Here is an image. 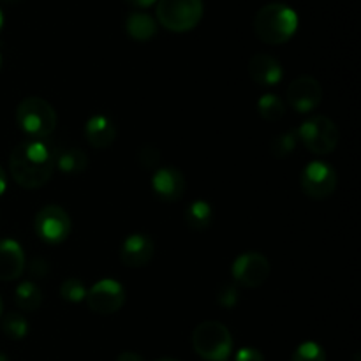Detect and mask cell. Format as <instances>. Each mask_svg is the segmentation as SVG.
<instances>
[{"mask_svg":"<svg viewBox=\"0 0 361 361\" xmlns=\"http://www.w3.org/2000/svg\"><path fill=\"white\" fill-rule=\"evenodd\" d=\"M55 169L53 152L41 140H25L16 145L9 157V171L23 189H39L49 182Z\"/></svg>","mask_w":361,"mask_h":361,"instance_id":"1","label":"cell"},{"mask_svg":"<svg viewBox=\"0 0 361 361\" xmlns=\"http://www.w3.org/2000/svg\"><path fill=\"white\" fill-rule=\"evenodd\" d=\"M298 16L289 6L271 2L261 7L254 18V32L267 44H284L295 35Z\"/></svg>","mask_w":361,"mask_h":361,"instance_id":"2","label":"cell"},{"mask_svg":"<svg viewBox=\"0 0 361 361\" xmlns=\"http://www.w3.org/2000/svg\"><path fill=\"white\" fill-rule=\"evenodd\" d=\"M16 122L30 140H46L55 130L56 113L48 101L27 97L18 104Z\"/></svg>","mask_w":361,"mask_h":361,"instance_id":"3","label":"cell"},{"mask_svg":"<svg viewBox=\"0 0 361 361\" xmlns=\"http://www.w3.org/2000/svg\"><path fill=\"white\" fill-rule=\"evenodd\" d=\"M192 348L207 361H228L233 351V337L219 321H204L192 331Z\"/></svg>","mask_w":361,"mask_h":361,"instance_id":"4","label":"cell"},{"mask_svg":"<svg viewBox=\"0 0 361 361\" xmlns=\"http://www.w3.org/2000/svg\"><path fill=\"white\" fill-rule=\"evenodd\" d=\"M203 18V0H157V20L169 32H189Z\"/></svg>","mask_w":361,"mask_h":361,"instance_id":"5","label":"cell"},{"mask_svg":"<svg viewBox=\"0 0 361 361\" xmlns=\"http://www.w3.org/2000/svg\"><path fill=\"white\" fill-rule=\"evenodd\" d=\"M296 136H298V140H302L307 150L316 155L331 154L337 148L338 140H341V134H338L334 120L323 115L305 120L300 126Z\"/></svg>","mask_w":361,"mask_h":361,"instance_id":"6","label":"cell"},{"mask_svg":"<svg viewBox=\"0 0 361 361\" xmlns=\"http://www.w3.org/2000/svg\"><path fill=\"white\" fill-rule=\"evenodd\" d=\"M88 309L101 316L118 312L126 303V289L113 279H102L87 291Z\"/></svg>","mask_w":361,"mask_h":361,"instance_id":"7","label":"cell"},{"mask_svg":"<svg viewBox=\"0 0 361 361\" xmlns=\"http://www.w3.org/2000/svg\"><path fill=\"white\" fill-rule=\"evenodd\" d=\"M35 233L46 243H62L71 233V217L62 207L48 204L35 215Z\"/></svg>","mask_w":361,"mask_h":361,"instance_id":"8","label":"cell"},{"mask_svg":"<svg viewBox=\"0 0 361 361\" xmlns=\"http://www.w3.org/2000/svg\"><path fill=\"white\" fill-rule=\"evenodd\" d=\"M337 187V173L328 162L314 161L303 168L302 189L312 200H324L331 196Z\"/></svg>","mask_w":361,"mask_h":361,"instance_id":"9","label":"cell"},{"mask_svg":"<svg viewBox=\"0 0 361 361\" xmlns=\"http://www.w3.org/2000/svg\"><path fill=\"white\" fill-rule=\"evenodd\" d=\"M233 277L243 288H259L270 277V263L263 254L245 252L233 263Z\"/></svg>","mask_w":361,"mask_h":361,"instance_id":"10","label":"cell"},{"mask_svg":"<svg viewBox=\"0 0 361 361\" xmlns=\"http://www.w3.org/2000/svg\"><path fill=\"white\" fill-rule=\"evenodd\" d=\"M288 102L298 113H310L321 104L323 88L312 76H300L288 87Z\"/></svg>","mask_w":361,"mask_h":361,"instance_id":"11","label":"cell"},{"mask_svg":"<svg viewBox=\"0 0 361 361\" xmlns=\"http://www.w3.org/2000/svg\"><path fill=\"white\" fill-rule=\"evenodd\" d=\"M152 190L159 200L166 201V203H175V201L182 200L183 192H185L183 173L173 166L159 168L152 178Z\"/></svg>","mask_w":361,"mask_h":361,"instance_id":"12","label":"cell"},{"mask_svg":"<svg viewBox=\"0 0 361 361\" xmlns=\"http://www.w3.org/2000/svg\"><path fill=\"white\" fill-rule=\"evenodd\" d=\"M155 245L150 236L147 235H130L127 236L120 247V259L127 268H143L150 263L154 257Z\"/></svg>","mask_w":361,"mask_h":361,"instance_id":"13","label":"cell"},{"mask_svg":"<svg viewBox=\"0 0 361 361\" xmlns=\"http://www.w3.org/2000/svg\"><path fill=\"white\" fill-rule=\"evenodd\" d=\"M25 270V252L14 240H0V281H16Z\"/></svg>","mask_w":361,"mask_h":361,"instance_id":"14","label":"cell"},{"mask_svg":"<svg viewBox=\"0 0 361 361\" xmlns=\"http://www.w3.org/2000/svg\"><path fill=\"white\" fill-rule=\"evenodd\" d=\"M249 74L257 85L274 87L282 80V66L275 56L268 53H257L249 60Z\"/></svg>","mask_w":361,"mask_h":361,"instance_id":"15","label":"cell"},{"mask_svg":"<svg viewBox=\"0 0 361 361\" xmlns=\"http://www.w3.org/2000/svg\"><path fill=\"white\" fill-rule=\"evenodd\" d=\"M85 137L92 148L104 150L116 140V127L106 115H94L85 126Z\"/></svg>","mask_w":361,"mask_h":361,"instance_id":"16","label":"cell"},{"mask_svg":"<svg viewBox=\"0 0 361 361\" xmlns=\"http://www.w3.org/2000/svg\"><path fill=\"white\" fill-rule=\"evenodd\" d=\"M53 161L63 173H81L88 168V155L81 148L67 147L53 152Z\"/></svg>","mask_w":361,"mask_h":361,"instance_id":"17","label":"cell"},{"mask_svg":"<svg viewBox=\"0 0 361 361\" xmlns=\"http://www.w3.org/2000/svg\"><path fill=\"white\" fill-rule=\"evenodd\" d=\"M126 30L134 41H150L157 34V23L147 13H133L126 20Z\"/></svg>","mask_w":361,"mask_h":361,"instance_id":"18","label":"cell"},{"mask_svg":"<svg viewBox=\"0 0 361 361\" xmlns=\"http://www.w3.org/2000/svg\"><path fill=\"white\" fill-rule=\"evenodd\" d=\"M14 302H16V305L20 307L21 310H25V312H34V310H37L42 303L41 289L30 281L21 282L16 288V293H14Z\"/></svg>","mask_w":361,"mask_h":361,"instance_id":"19","label":"cell"},{"mask_svg":"<svg viewBox=\"0 0 361 361\" xmlns=\"http://www.w3.org/2000/svg\"><path fill=\"white\" fill-rule=\"evenodd\" d=\"M185 221L196 231H204L210 228L212 221H214V210L207 201H194L187 208Z\"/></svg>","mask_w":361,"mask_h":361,"instance_id":"20","label":"cell"},{"mask_svg":"<svg viewBox=\"0 0 361 361\" xmlns=\"http://www.w3.org/2000/svg\"><path fill=\"white\" fill-rule=\"evenodd\" d=\"M257 111L268 122H279L286 115V106L279 95L267 94L257 101Z\"/></svg>","mask_w":361,"mask_h":361,"instance_id":"21","label":"cell"},{"mask_svg":"<svg viewBox=\"0 0 361 361\" xmlns=\"http://www.w3.org/2000/svg\"><path fill=\"white\" fill-rule=\"evenodd\" d=\"M2 331L6 334V337L13 338V341H21L28 334L27 319L20 314H7L2 319Z\"/></svg>","mask_w":361,"mask_h":361,"instance_id":"22","label":"cell"},{"mask_svg":"<svg viewBox=\"0 0 361 361\" xmlns=\"http://www.w3.org/2000/svg\"><path fill=\"white\" fill-rule=\"evenodd\" d=\"M296 143H298V136H296V133H284L281 134V136L274 137V141H271L270 145V150L275 157L284 159L295 152Z\"/></svg>","mask_w":361,"mask_h":361,"instance_id":"23","label":"cell"},{"mask_svg":"<svg viewBox=\"0 0 361 361\" xmlns=\"http://www.w3.org/2000/svg\"><path fill=\"white\" fill-rule=\"evenodd\" d=\"M291 361H326L324 349L316 342H303L293 353Z\"/></svg>","mask_w":361,"mask_h":361,"instance_id":"24","label":"cell"},{"mask_svg":"<svg viewBox=\"0 0 361 361\" xmlns=\"http://www.w3.org/2000/svg\"><path fill=\"white\" fill-rule=\"evenodd\" d=\"M60 296H62L66 302L78 303L81 300H85L87 296V289H85L83 282L80 279H67L60 284Z\"/></svg>","mask_w":361,"mask_h":361,"instance_id":"25","label":"cell"},{"mask_svg":"<svg viewBox=\"0 0 361 361\" xmlns=\"http://www.w3.org/2000/svg\"><path fill=\"white\" fill-rule=\"evenodd\" d=\"M137 162L141 164V168L155 169L161 164V152L155 147H152V145H147V147L141 148L140 154H137Z\"/></svg>","mask_w":361,"mask_h":361,"instance_id":"26","label":"cell"},{"mask_svg":"<svg viewBox=\"0 0 361 361\" xmlns=\"http://www.w3.org/2000/svg\"><path fill=\"white\" fill-rule=\"evenodd\" d=\"M217 302L221 303L222 307H226V309H233V307L236 305V302H238V291H236L235 286H222L221 291H219Z\"/></svg>","mask_w":361,"mask_h":361,"instance_id":"27","label":"cell"},{"mask_svg":"<svg viewBox=\"0 0 361 361\" xmlns=\"http://www.w3.org/2000/svg\"><path fill=\"white\" fill-rule=\"evenodd\" d=\"M235 361H264V358H263V355L257 351V349L243 348L236 353Z\"/></svg>","mask_w":361,"mask_h":361,"instance_id":"28","label":"cell"},{"mask_svg":"<svg viewBox=\"0 0 361 361\" xmlns=\"http://www.w3.org/2000/svg\"><path fill=\"white\" fill-rule=\"evenodd\" d=\"M30 274L34 275V277H37V279L46 277V275L49 274V264L46 263V261L42 259V257H37V259L32 261Z\"/></svg>","mask_w":361,"mask_h":361,"instance_id":"29","label":"cell"},{"mask_svg":"<svg viewBox=\"0 0 361 361\" xmlns=\"http://www.w3.org/2000/svg\"><path fill=\"white\" fill-rule=\"evenodd\" d=\"M116 361H145L143 358H141L137 353H133V351H126L122 353V355H118V358H116Z\"/></svg>","mask_w":361,"mask_h":361,"instance_id":"30","label":"cell"},{"mask_svg":"<svg viewBox=\"0 0 361 361\" xmlns=\"http://www.w3.org/2000/svg\"><path fill=\"white\" fill-rule=\"evenodd\" d=\"M127 2L129 4H133V6H136V7H150V6H154L155 2H157V0H127Z\"/></svg>","mask_w":361,"mask_h":361,"instance_id":"31","label":"cell"},{"mask_svg":"<svg viewBox=\"0 0 361 361\" xmlns=\"http://www.w3.org/2000/svg\"><path fill=\"white\" fill-rule=\"evenodd\" d=\"M6 185H7L6 173H4V169L0 168V196H2V194H4V190H6Z\"/></svg>","mask_w":361,"mask_h":361,"instance_id":"32","label":"cell"},{"mask_svg":"<svg viewBox=\"0 0 361 361\" xmlns=\"http://www.w3.org/2000/svg\"><path fill=\"white\" fill-rule=\"evenodd\" d=\"M2 27H4V14L2 11H0V32H2Z\"/></svg>","mask_w":361,"mask_h":361,"instance_id":"33","label":"cell"},{"mask_svg":"<svg viewBox=\"0 0 361 361\" xmlns=\"http://www.w3.org/2000/svg\"><path fill=\"white\" fill-rule=\"evenodd\" d=\"M0 361H7V356L2 355V353H0Z\"/></svg>","mask_w":361,"mask_h":361,"instance_id":"34","label":"cell"},{"mask_svg":"<svg viewBox=\"0 0 361 361\" xmlns=\"http://www.w3.org/2000/svg\"><path fill=\"white\" fill-rule=\"evenodd\" d=\"M0 314H2V298H0Z\"/></svg>","mask_w":361,"mask_h":361,"instance_id":"35","label":"cell"},{"mask_svg":"<svg viewBox=\"0 0 361 361\" xmlns=\"http://www.w3.org/2000/svg\"><path fill=\"white\" fill-rule=\"evenodd\" d=\"M159 361H175V360H169V358H166V360H159Z\"/></svg>","mask_w":361,"mask_h":361,"instance_id":"36","label":"cell"},{"mask_svg":"<svg viewBox=\"0 0 361 361\" xmlns=\"http://www.w3.org/2000/svg\"><path fill=\"white\" fill-rule=\"evenodd\" d=\"M0 69H2V56H0Z\"/></svg>","mask_w":361,"mask_h":361,"instance_id":"37","label":"cell"},{"mask_svg":"<svg viewBox=\"0 0 361 361\" xmlns=\"http://www.w3.org/2000/svg\"><path fill=\"white\" fill-rule=\"evenodd\" d=\"M7 2H14V0H7Z\"/></svg>","mask_w":361,"mask_h":361,"instance_id":"38","label":"cell"}]
</instances>
